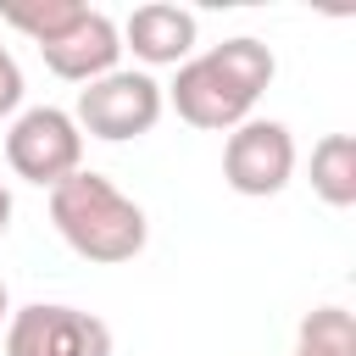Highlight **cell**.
Wrapping results in <instances>:
<instances>
[{
    "label": "cell",
    "instance_id": "obj_1",
    "mask_svg": "<svg viewBox=\"0 0 356 356\" xmlns=\"http://www.w3.org/2000/svg\"><path fill=\"white\" fill-rule=\"evenodd\" d=\"M273 72H278L273 50L261 39H250V33H234V39L211 44V50L189 56L161 95L172 100V111L189 128H200V134H234L239 122H250V111H256L261 89L273 83Z\"/></svg>",
    "mask_w": 356,
    "mask_h": 356
},
{
    "label": "cell",
    "instance_id": "obj_2",
    "mask_svg": "<svg viewBox=\"0 0 356 356\" xmlns=\"http://www.w3.org/2000/svg\"><path fill=\"white\" fill-rule=\"evenodd\" d=\"M50 222L67 239V250L95 267H122L150 239L145 206L134 195H122L106 172H89V167H78L72 178H61L50 189Z\"/></svg>",
    "mask_w": 356,
    "mask_h": 356
},
{
    "label": "cell",
    "instance_id": "obj_3",
    "mask_svg": "<svg viewBox=\"0 0 356 356\" xmlns=\"http://www.w3.org/2000/svg\"><path fill=\"white\" fill-rule=\"evenodd\" d=\"M167 111V95L161 83L145 72V67H117L95 83L78 89V106H72V122L78 134L89 139H106V145H122V139H139L161 122Z\"/></svg>",
    "mask_w": 356,
    "mask_h": 356
},
{
    "label": "cell",
    "instance_id": "obj_4",
    "mask_svg": "<svg viewBox=\"0 0 356 356\" xmlns=\"http://www.w3.org/2000/svg\"><path fill=\"white\" fill-rule=\"evenodd\" d=\"M6 161L22 184H39V189H56L61 178H72L83 167V134H78L72 111H61V106L17 111L6 128Z\"/></svg>",
    "mask_w": 356,
    "mask_h": 356
},
{
    "label": "cell",
    "instance_id": "obj_5",
    "mask_svg": "<svg viewBox=\"0 0 356 356\" xmlns=\"http://www.w3.org/2000/svg\"><path fill=\"white\" fill-rule=\"evenodd\" d=\"M6 356H111V328L95 312L33 300L6 317Z\"/></svg>",
    "mask_w": 356,
    "mask_h": 356
},
{
    "label": "cell",
    "instance_id": "obj_6",
    "mask_svg": "<svg viewBox=\"0 0 356 356\" xmlns=\"http://www.w3.org/2000/svg\"><path fill=\"white\" fill-rule=\"evenodd\" d=\"M295 178V134L278 117H250L222 139V184L234 195L267 200Z\"/></svg>",
    "mask_w": 356,
    "mask_h": 356
},
{
    "label": "cell",
    "instance_id": "obj_7",
    "mask_svg": "<svg viewBox=\"0 0 356 356\" xmlns=\"http://www.w3.org/2000/svg\"><path fill=\"white\" fill-rule=\"evenodd\" d=\"M44 56V67L56 72V78H67V83H95V78H106V72H117V56H122V33H117V22L106 17V11H83L56 44H44L39 50Z\"/></svg>",
    "mask_w": 356,
    "mask_h": 356
},
{
    "label": "cell",
    "instance_id": "obj_8",
    "mask_svg": "<svg viewBox=\"0 0 356 356\" xmlns=\"http://www.w3.org/2000/svg\"><path fill=\"white\" fill-rule=\"evenodd\" d=\"M117 33H122V50H134L145 67H184L195 56V11H184L172 0L134 6Z\"/></svg>",
    "mask_w": 356,
    "mask_h": 356
},
{
    "label": "cell",
    "instance_id": "obj_9",
    "mask_svg": "<svg viewBox=\"0 0 356 356\" xmlns=\"http://www.w3.org/2000/svg\"><path fill=\"white\" fill-rule=\"evenodd\" d=\"M312 195L334 211L356 206V139L350 134H323L312 145Z\"/></svg>",
    "mask_w": 356,
    "mask_h": 356
},
{
    "label": "cell",
    "instance_id": "obj_10",
    "mask_svg": "<svg viewBox=\"0 0 356 356\" xmlns=\"http://www.w3.org/2000/svg\"><path fill=\"white\" fill-rule=\"evenodd\" d=\"M83 11H89L83 0H11V6H0V22L17 28V33H28V39L44 50V44H56Z\"/></svg>",
    "mask_w": 356,
    "mask_h": 356
},
{
    "label": "cell",
    "instance_id": "obj_11",
    "mask_svg": "<svg viewBox=\"0 0 356 356\" xmlns=\"http://www.w3.org/2000/svg\"><path fill=\"white\" fill-rule=\"evenodd\" d=\"M300 356H356V323L345 306H312L300 317Z\"/></svg>",
    "mask_w": 356,
    "mask_h": 356
},
{
    "label": "cell",
    "instance_id": "obj_12",
    "mask_svg": "<svg viewBox=\"0 0 356 356\" xmlns=\"http://www.w3.org/2000/svg\"><path fill=\"white\" fill-rule=\"evenodd\" d=\"M17 106H22V67L0 44V117H17Z\"/></svg>",
    "mask_w": 356,
    "mask_h": 356
},
{
    "label": "cell",
    "instance_id": "obj_13",
    "mask_svg": "<svg viewBox=\"0 0 356 356\" xmlns=\"http://www.w3.org/2000/svg\"><path fill=\"white\" fill-rule=\"evenodd\" d=\"M11 211H17V206H11V189H6V184H0V234H6V228H11Z\"/></svg>",
    "mask_w": 356,
    "mask_h": 356
},
{
    "label": "cell",
    "instance_id": "obj_14",
    "mask_svg": "<svg viewBox=\"0 0 356 356\" xmlns=\"http://www.w3.org/2000/svg\"><path fill=\"white\" fill-rule=\"evenodd\" d=\"M6 317H11V295H6V278H0V328H6Z\"/></svg>",
    "mask_w": 356,
    "mask_h": 356
},
{
    "label": "cell",
    "instance_id": "obj_15",
    "mask_svg": "<svg viewBox=\"0 0 356 356\" xmlns=\"http://www.w3.org/2000/svg\"><path fill=\"white\" fill-rule=\"evenodd\" d=\"M295 356H300V350H295Z\"/></svg>",
    "mask_w": 356,
    "mask_h": 356
}]
</instances>
